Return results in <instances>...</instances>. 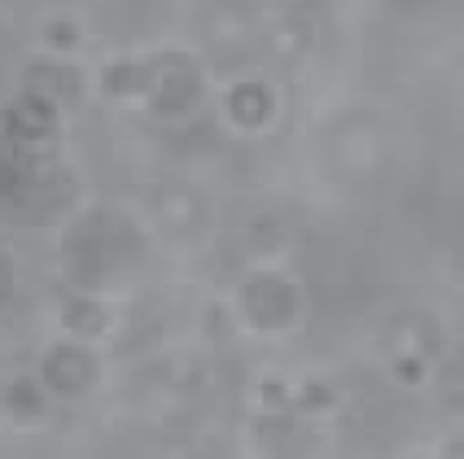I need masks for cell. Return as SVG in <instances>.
<instances>
[{
    "label": "cell",
    "instance_id": "cell-1",
    "mask_svg": "<svg viewBox=\"0 0 464 459\" xmlns=\"http://www.w3.org/2000/svg\"><path fill=\"white\" fill-rule=\"evenodd\" d=\"M136 236H131L119 219H105L92 215L83 219L71 236H66V276L83 289H97V284H114V276L123 272V258L131 254Z\"/></svg>",
    "mask_w": 464,
    "mask_h": 459
},
{
    "label": "cell",
    "instance_id": "cell-10",
    "mask_svg": "<svg viewBox=\"0 0 464 459\" xmlns=\"http://www.w3.org/2000/svg\"><path fill=\"white\" fill-rule=\"evenodd\" d=\"M66 329H79V332H102L105 320H102V306H92L88 298L66 306Z\"/></svg>",
    "mask_w": 464,
    "mask_h": 459
},
{
    "label": "cell",
    "instance_id": "cell-2",
    "mask_svg": "<svg viewBox=\"0 0 464 459\" xmlns=\"http://www.w3.org/2000/svg\"><path fill=\"white\" fill-rule=\"evenodd\" d=\"M140 97L154 105L158 114H184L202 97V75L180 53H158L140 66Z\"/></svg>",
    "mask_w": 464,
    "mask_h": 459
},
{
    "label": "cell",
    "instance_id": "cell-7",
    "mask_svg": "<svg viewBox=\"0 0 464 459\" xmlns=\"http://www.w3.org/2000/svg\"><path fill=\"white\" fill-rule=\"evenodd\" d=\"M154 215L162 228L180 236V232H193L202 224V202H198L193 193H184V188H167V193H158Z\"/></svg>",
    "mask_w": 464,
    "mask_h": 459
},
{
    "label": "cell",
    "instance_id": "cell-3",
    "mask_svg": "<svg viewBox=\"0 0 464 459\" xmlns=\"http://www.w3.org/2000/svg\"><path fill=\"white\" fill-rule=\"evenodd\" d=\"M241 311L263 332L289 329L298 320V289L285 281V276H255V281L241 289Z\"/></svg>",
    "mask_w": 464,
    "mask_h": 459
},
{
    "label": "cell",
    "instance_id": "cell-5",
    "mask_svg": "<svg viewBox=\"0 0 464 459\" xmlns=\"http://www.w3.org/2000/svg\"><path fill=\"white\" fill-rule=\"evenodd\" d=\"M26 92H35V97H44V101H53V105H71L83 97V79H79V71H71V66L35 62V66L26 71Z\"/></svg>",
    "mask_w": 464,
    "mask_h": 459
},
{
    "label": "cell",
    "instance_id": "cell-9",
    "mask_svg": "<svg viewBox=\"0 0 464 459\" xmlns=\"http://www.w3.org/2000/svg\"><path fill=\"white\" fill-rule=\"evenodd\" d=\"M263 44H267V53H276L281 62H298L303 49H307V23L294 18V14H281L276 23L263 31Z\"/></svg>",
    "mask_w": 464,
    "mask_h": 459
},
{
    "label": "cell",
    "instance_id": "cell-11",
    "mask_svg": "<svg viewBox=\"0 0 464 459\" xmlns=\"http://www.w3.org/2000/svg\"><path fill=\"white\" fill-rule=\"evenodd\" d=\"M456 263H460V272H464V232H460V241H456Z\"/></svg>",
    "mask_w": 464,
    "mask_h": 459
},
{
    "label": "cell",
    "instance_id": "cell-8",
    "mask_svg": "<svg viewBox=\"0 0 464 459\" xmlns=\"http://www.w3.org/2000/svg\"><path fill=\"white\" fill-rule=\"evenodd\" d=\"M228 114L232 123H241V128H258L267 114H272V92L263 88V83H237L228 92Z\"/></svg>",
    "mask_w": 464,
    "mask_h": 459
},
{
    "label": "cell",
    "instance_id": "cell-6",
    "mask_svg": "<svg viewBox=\"0 0 464 459\" xmlns=\"http://www.w3.org/2000/svg\"><path fill=\"white\" fill-rule=\"evenodd\" d=\"M210 44L219 53H246L255 49V26H250V14L237 9V5H224L215 18H210Z\"/></svg>",
    "mask_w": 464,
    "mask_h": 459
},
{
    "label": "cell",
    "instance_id": "cell-4",
    "mask_svg": "<svg viewBox=\"0 0 464 459\" xmlns=\"http://www.w3.org/2000/svg\"><path fill=\"white\" fill-rule=\"evenodd\" d=\"M40 377L57 394H83V389H92V381H97V359H92V350H83V346H57V350H49Z\"/></svg>",
    "mask_w": 464,
    "mask_h": 459
}]
</instances>
